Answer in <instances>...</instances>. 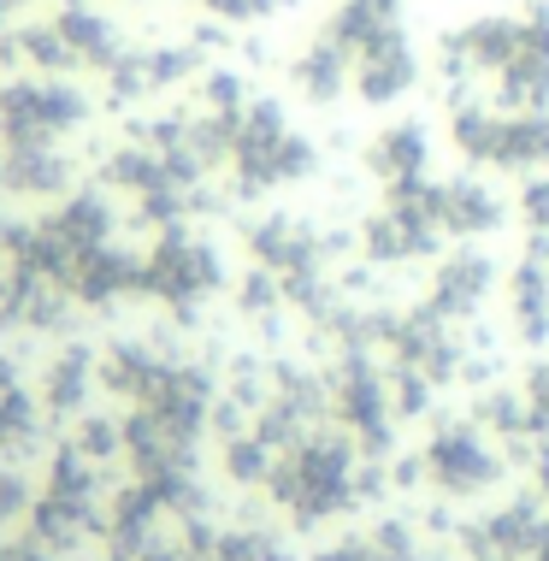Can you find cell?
I'll return each instance as SVG.
<instances>
[{
  "label": "cell",
  "mask_w": 549,
  "mask_h": 561,
  "mask_svg": "<svg viewBox=\"0 0 549 561\" xmlns=\"http://www.w3.org/2000/svg\"><path fill=\"white\" fill-rule=\"evenodd\" d=\"M296 78H301V89H308L313 101H331V95H338V89H343V78H348V59H343V42H338V36L313 42V54H301Z\"/></svg>",
  "instance_id": "obj_1"
},
{
  "label": "cell",
  "mask_w": 549,
  "mask_h": 561,
  "mask_svg": "<svg viewBox=\"0 0 549 561\" xmlns=\"http://www.w3.org/2000/svg\"><path fill=\"white\" fill-rule=\"evenodd\" d=\"M385 172H396V178H408L414 165L425 160V136H420V125H396V130H385L378 136V154H373Z\"/></svg>",
  "instance_id": "obj_2"
},
{
  "label": "cell",
  "mask_w": 549,
  "mask_h": 561,
  "mask_svg": "<svg viewBox=\"0 0 549 561\" xmlns=\"http://www.w3.org/2000/svg\"><path fill=\"white\" fill-rule=\"evenodd\" d=\"M59 36L71 42V54H89V59L113 54V30H106L95 12H66V19H59Z\"/></svg>",
  "instance_id": "obj_3"
},
{
  "label": "cell",
  "mask_w": 549,
  "mask_h": 561,
  "mask_svg": "<svg viewBox=\"0 0 549 561\" xmlns=\"http://www.w3.org/2000/svg\"><path fill=\"white\" fill-rule=\"evenodd\" d=\"M207 7L213 12H219V19H261V12H272V7H278V0H207Z\"/></svg>",
  "instance_id": "obj_4"
}]
</instances>
